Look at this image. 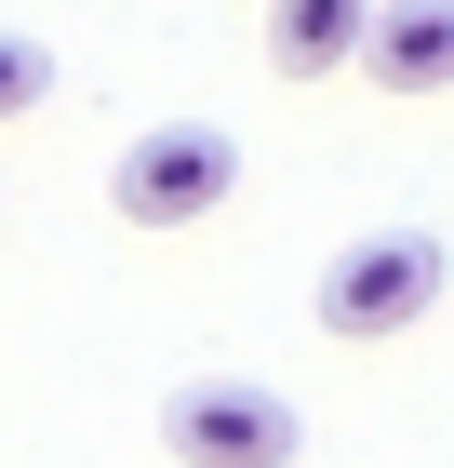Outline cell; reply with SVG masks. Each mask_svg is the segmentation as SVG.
Wrapping results in <instances>:
<instances>
[{
	"instance_id": "obj_1",
	"label": "cell",
	"mask_w": 454,
	"mask_h": 468,
	"mask_svg": "<svg viewBox=\"0 0 454 468\" xmlns=\"http://www.w3.org/2000/svg\"><path fill=\"white\" fill-rule=\"evenodd\" d=\"M441 308V241L428 228H375L321 268V335L334 348H387V335H415Z\"/></svg>"
},
{
	"instance_id": "obj_2",
	"label": "cell",
	"mask_w": 454,
	"mask_h": 468,
	"mask_svg": "<svg viewBox=\"0 0 454 468\" xmlns=\"http://www.w3.org/2000/svg\"><path fill=\"white\" fill-rule=\"evenodd\" d=\"M227 187H241V147L214 134V121H161V134H134L121 147V175H107V201H121V228H201V215H227Z\"/></svg>"
},
{
	"instance_id": "obj_3",
	"label": "cell",
	"mask_w": 454,
	"mask_h": 468,
	"mask_svg": "<svg viewBox=\"0 0 454 468\" xmlns=\"http://www.w3.org/2000/svg\"><path fill=\"white\" fill-rule=\"evenodd\" d=\"M161 441H174L187 468H294L308 455V415L280 388H241V375H201V388L161 401Z\"/></svg>"
},
{
	"instance_id": "obj_4",
	"label": "cell",
	"mask_w": 454,
	"mask_h": 468,
	"mask_svg": "<svg viewBox=\"0 0 454 468\" xmlns=\"http://www.w3.org/2000/svg\"><path fill=\"white\" fill-rule=\"evenodd\" d=\"M348 68L375 94H454V0H375Z\"/></svg>"
},
{
	"instance_id": "obj_5",
	"label": "cell",
	"mask_w": 454,
	"mask_h": 468,
	"mask_svg": "<svg viewBox=\"0 0 454 468\" xmlns=\"http://www.w3.org/2000/svg\"><path fill=\"white\" fill-rule=\"evenodd\" d=\"M361 14H375V0H268V68L280 80L348 68V54H361Z\"/></svg>"
},
{
	"instance_id": "obj_6",
	"label": "cell",
	"mask_w": 454,
	"mask_h": 468,
	"mask_svg": "<svg viewBox=\"0 0 454 468\" xmlns=\"http://www.w3.org/2000/svg\"><path fill=\"white\" fill-rule=\"evenodd\" d=\"M40 94H54V54H40V40H14V27H0V121H27Z\"/></svg>"
}]
</instances>
